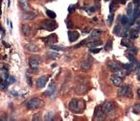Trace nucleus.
I'll list each match as a JSON object with an SVG mask.
<instances>
[{
    "instance_id": "ea45409f",
    "label": "nucleus",
    "mask_w": 140,
    "mask_h": 121,
    "mask_svg": "<svg viewBox=\"0 0 140 121\" xmlns=\"http://www.w3.org/2000/svg\"><path fill=\"white\" fill-rule=\"evenodd\" d=\"M6 81V80H5ZM8 82H9V84H13V83H14L15 82V79H14V77L13 76H10L9 78H8V80H7Z\"/></svg>"
},
{
    "instance_id": "09e8293b",
    "label": "nucleus",
    "mask_w": 140,
    "mask_h": 121,
    "mask_svg": "<svg viewBox=\"0 0 140 121\" xmlns=\"http://www.w3.org/2000/svg\"><path fill=\"white\" fill-rule=\"evenodd\" d=\"M119 1V3H121V4H126V1L127 0H118Z\"/></svg>"
},
{
    "instance_id": "9d476101",
    "label": "nucleus",
    "mask_w": 140,
    "mask_h": 121,
    "mask_svg": "<svg viewBox=\"0 0 140 121\" xmlns=\"http://www.w3.org/2000/svg\"><path fill=\"white\" fill-rule=\"evenodd\" d=\"M44 93H45V95L49 96L50 98H54V97L56 96V94H57V88H56L55 84L52 83V84L49 86V88L47 89V90H46Z\"/></svg>"
},
{
    "instance_id": "c756f323",
    "label": "nucleus",
    "mask_w": 140,
    "mask_h": 121,
    "mask_svg": "<svg viewBox=\"0 0 140 121\" xmlns=\"http://www.w3.org/2000/svg\"><path fill=\"white\" fill-rule=\"evenodd\" d=\"M10 76L8 75V72H7V70H5V69H3L2 68V70H1V78L5 81V80H8V78H9Z\"/></svg>"
},
{
    "instance_id": "58836bf2",
    "label": "nucleus",
    "mask_w": 140,
    "mask_h": 121,
    "mask_svg": "<svg viewBox=\"0 0 140 121\" xmlns=\"http://www.w3.org/2000/svg\"><path fill=\"white\" fill-rule=\"evenodd\" d=\"M26 80H27V83H28V85H29L30 87H32V81H31V76H30L29 74H27V75H26Z\"/></svg>"
},
{
    "instance_id": "6ab92c4d",
    "label": "nucleus",
    "mask_w": 140,
    "mask_h": 121,
    "mask_svg": "<svg viewBox=\"0 0 140 121\" xmlns=\"http://www.w3.org/2000/svg\"><path fill=\"white\" fill-rule=\"evenodd\" d=\"M102 44V41L101 40H88L87 42H86V46H88L89 48H92V47H97V46H99V45H101Z\"/></svg>"
},
{
    "instance_id": "dca6fc26",
    "label": "nucleus",
    "mask_w": 140,
    "mask_h": 121,
    "mask_svg": "<svg viewBox=\"0 0 140 121\" xmlns=\"http://www.w3.org/2000/svg\"><path fill=\"white\" fill-rule=\"evenodd\" d=\"M79 37H80V34L78 32H76V31H69L68 32V38H69V40L71 42L77 40L79 38Z\"/></svg>"
},
{
    "instance_id": "79ce46f5",
    "label": "nucleus",
    "mask_w": 140,
    "mask_h": 121,
    "mask_svg": "<svg viewBox=\"0 0 140 121\" xmlns=\"http://www.w3.org/2000/svg\"><path fill=\"white\" fill-rule=\"evenodd\" d=\"M65 23H66V26H67V28H71L72 26H73V23H72V21L69 20V19H66L65 20Z\"/></svg>"
},
{
    "instance_id": "412c9836",
    "label": "nucleus",
    "mask_w": 140,
    "mask_h": 121,
    "mask_svg": "<svg viewBox=\"0 0 140 121\" xmlns=\"http://www.w3.org/2000/svg\"><path fill=\"white\" fill-rule=\"evenodd\" d=\"M21 29H22L23 35H25V36H30L31 33H32V29L28 24H22Z\"/></svg>"
},
{
    "instance_id": "f704fd0d",
    "label": "nucleus",
    "mask_w": 140,
    "mask_h": 121,
    "mask_svg": "<svg viewBox=\"0 0 140 121\" xmlns=\"http://www.w3.org/2000/svg\"><path fill=\"white\" fill-rule=\"evenodd\" d=\"M78 7V4H74V5H70L69 7H68V12H69V13H73L75 10H76V8Z\"/></svg>"
},
{
    "instance_id": "f257e3e1",
    "label": "nucleus",
    "mask_w": 140,
    "mask_h": 121,
    "mask_svg": "<svg viewBox=\"0 0 140 121\" xmlns=\"http://www.w3.org/2000/svg\"><path fill=\"white\" fill-rule=\"evenodd\" d=\"M68 108L72 113L75 114H82L84 111L85 108V103L83 100H80V99H72L69 102Z\"/></svg>"
},
{
    "instance_id": "a211bd4d",
    "label": "nucleus",
    "mask_w": 140,
    "mask_h": 121,
    "mask_svg": "<svg viewBox=\"0 0 140 121\" xmlns=\"http://www.w3.org/2000/svg\"><path fill=\"white\" fill-rule=\"evenodd\" d=\"M102 31L101 30H93L92 32H91V34H90V36H89V38H87L88 40H92V38H99L101 35H102Z\"/></svg>"
},
{
    "instance_id": "aec40b11",
    "label": "nucleus",
    "mask_w": 140,
    "mask_h": 121,
    "mask_svg": "<svg viewBox=\"0 0 140 121\" xmlns=\"http://www.w3.org/2000/svg\"><path fill=\"white\" fill-rule=\"evenodd\" d=\"M119 20H120V22H121V24L123 25V26H130V17H129V15L128 16H126V15H121L120 16V18H119Z\"/></svg>"
},
{
    "instance_id": "1a4fd4ad",
    "label": "nucleus",
    "mask_w": 140,
    "mask_h": 121,
    "mask_svg": "<svg viewBox=\"0 0 140 121\" xmlns=\"http://www.w3.org/2000/svg\"><path fill=\"white\" fill-rule=\"evenodd\" d=\"M42 40L44 41L45 44H47V45L50 46V45H53V44L58 40V37H57L56 34H51V35H49L48 37L42 38Z\"/></svg>"
},
{
    "instance_id": "ddd939ff",
    "label": "nucleus",
    "mask_w": 140,
    "mask_h": 121,
    "mask_svg": "<svg viewBox=\"0 0 140 121\" xmlns=\"http://www.w3.org/2000/svg\"><path fill=\"white\" fill-rule=\"evenodd\" d=\"M110 80H111L112 84H113L114 86H116V87L120 86V85L122 84V82H123V78H122L121 76H118V75H115V74H114L113 76L110 77Z\"/></svg>"
},
{
    "instance_id": "c9c22d12",
    "label": "nucleus",
    "mask_w": 140,
    "mask_h": 121,
    "mask_svg": "<svg viewBox=\"0 0 140 121\" xmlns=\"http://www.w3.org/2000/svg\"><path fill=\"white\" fill-rule=\"evenodd\" d=\"M115 10H116V4H114L113 2H111L110 5H109V12L110 13H113Z\"/></svg>"
},
{
    "instance_id": "37998d69",
    "label": "nucleus",
    "mask_w": 140,
    "mask_h": 121,
    "mask_svg": "<svg viewBox=\"0 0 140 121\" xmlns=\"http://www.w3.org/2000/svg\"><path fill=\"white\" fill-rule=\"evenodd\" d=\"M96 11V7L95 6H91V7H89V9H88V12H90V13H93V12H95Z\"/></svg>"
},
{
    "instance_id": "f3484780",
    "label": "nucleus",
    "mask_w": 140,
    "mask_h": 121,
    "mask_svg": "<svg viewBox=\"0 0 140 121\" xmlns=\"http://www.w3.org/2000/svg\"><path fill=\"white\" fill-rule=\"evenodd\" d=\"M138 30L135 28V29H131L130 31H129V37H130V38L132 39V40H134V39H136L137 38H138Z\"/></svg>"
},
{
    "instance_id": "de8ad7c7",
    "label": "nucleus",
    "mask_w": 140,
    "mask_h": 121,
    "mask_svg": "<svg viewBox=\"0 0 140 121\" xmlns=\"http://www.w3.org/2000/svg\"><path fill=\"white\" fill-rule=\"evenodd\" d=\"M4 36H5V30L1 27V38H3V37H4Z\"/></svg>"
},
{
    "instance_id": "a878e982",
    "label": "nucleus",
    "mask_w": 140,
    "mask_h": 121,
    "mask_svg": "<svg viewBox=\"0 0 140 121\" xmlns=\"http://www.w3.org/2000/svg\"><path fill=\"white\" fill-rule=\"evenodd\" d=\"M126 57H127V59H128L131 63H133V64H139V63H138V61L134 58V55L127 54V55H126Z\"/></svg>"
},
{
    "instance_id": "2eb2a0df",
    "label": "nucleus",
    "mask_w": 140,
    "mask_h": 121,
    "mask_svg": "<svg viewBox=\"0 0 140 121\" xmlns=\"http://www.w3.org/2000/svg\"><path fill=\"white\" fill-rule=\"evenodd\" d=\"M108 68L114 73V72H117V71H120V70H122L120 67H119V65L117 64H115V63H113V62H109V63H108Z\"/></svg>"
},
{
    "instance_id": "a19ab883",
    "label": "nucleus",
    "mask_w": 140,
    "mask_h": 121,
    "mask_svg": "<svg viewBox=\"0 0 140 121\" xmlns=\"http://www.w3.org/2000/svg\"><path fill=\"white\" fill-rule=\"evenodd\" d=\"M129 51H130V52H132V53L136 54L138 50H137V48H135V47H133V46H132V47H130V48H129Z\"/></svg>"
},
{
    "instance_id": "f8f14e48",
    "label": "nucleus",
    "mask_w": 140,
    "mask_h": 121,
    "mask_svg": "<svg viewBox=\"0 0 140 121\" xmlns=\"http://www.w3.org/2000/svg\"><path fill=\"white\" fill-rule=\"evenodd\" d=\"M18 4H19L20 8L23 11H25V12L31 11V7L29 5V1L28 0H18Z\"/></svg>"
},
{
    "instance_id": "0eeeda50",
    "label": "nucleus",
    "mask_w": 140,
    "mask_h": 121,
    "mask_svg": "<svg viewBox=\"0 0 140 121\" xmlns=\"http://www.w3.org/2000/svg\"><path fill=\"white\" fill-rule=\"evenodd\" d=\"M106 116H107V115L103 111L102 107H97L95 109V112H94V119L95 120H104V119H106Z\"/></svg>"
},
{
    "instance_id": "cd10ccee",
    "label": "nucleus",
    "mask_w": 140,
    "mask_h": 121,
    "mask_svg": "<svg viewBox=\"0 0 140 121\" xmlns=\"http://www.w3.org/2000/svg\"><path fill=\"white\" fill-rule=\"evenodd\" d=\"M46 55L49 59H57V58H60L61 56L59 53H56V52H47Z\"/></svg>"
},
{
    "instance_id": "4468645a",
    "label": "nucleus",
    "mask_w": 140,
    "mask_h": 121,
    "mask_svg": "<svg viewBox=\"0 0 140 121\" xmlns=\"http://www.w3.org/2000/svg\"><path fill=\"white\" fill-rule=\"evenodd\" d=\"M37 16V13L32 12V11H29V12H26L22 14V18L23 19H26V20H32L34 18H36Z\"/></svg>"
},
{
    "instance_id": "b1692460",
    "label": "nucleus",
    "mask_w": 140,
    "mask_h": 121,
    "mask_svg": "<svg viewBox=\"0 0 140 121\" xmlns=\"http://www.w3.org/2000/svg\"><path fill=\"white\" fill-rule=\"evenodd\" d=\"M25 48H26L27 50L31 51V52H38V46L35 45V44H27V45L25 46Z\"/></svg>"
},
{
    "instance_id": "c03bdc74",
    "label": "nucleus",
    "mask_w": 140,
    "mask_h": 121,
    "mask_svg": "<svg viewBox=\"0 0 140 121\" xmlns=\"http://www.w3.org/2000/svg\"><path fill=\"white\" fill-rule=\"evenodd\" d=\"M40 118H39V115L38 114H37V115H35L34 116H33V120H39Z\"/></svg>"
},
{
    "instance_id": "393cba45",
    "label": "nucleus",
    "mask_w": 140,
    "mask_h": 121,
    "mask_svg": "<svg viewBox=\"0 0 140 121\" xmlns=\"http://www.w3.org/2000/svg\"><path fill=\"white\" fill-rule=\"evenodd\" d=\"M121 44L124 45V46H126V47H128V48H130V47L133 46V43H132L127 38H123V39H122V41H121Z\"/></svg>"
},
{
    "instance_id": "72a5a7b5",
    "label": "nucleus",
    "mask_w": 140,
    "mask_h": 121,
    "mask_svg": "<svg viewBox=\"0 0 140 121\" xmlns=\"http://www.w3.org/2000/svg\"><path fill=\"white\" fill-rule=\"evenodd\" d=\"M50 48H51L52 50H58V51H63V50L65 49V48H64L63 46H59V45H55V44L50 45Z\"/></svg>"
},
{
    "instance_id": "bb28decb",
    "label": "nucleus",
    "mask_w": 140,
    "mask_h": 121,
    "mask_svg": "<svg viewBox=\"0 0 140 121\" xmlns=\"http://www.w3.org/2000/svg\"><path fill=\"white\" fill-rule=\"evenodd\" d=\"M127 13L129 17H132L133 13H134V8H133V3H129L127 6Z\"/></svg>"
},
{
    "instance_id": "8fccbe9b",
    "label": "nucleus",
    "mask_w": 140,
    "mask_h": 121,
    "mask_svg": "<svg viewBox=\"0 0 140 121\" xmlns=\"http://www.w3.org/2000/svg\"><path fill=\"white\" fill-rule=\"evenodd\" d=\"M138 80L140 81V72H139V74H138Z\"/></svg>"
},
{
    "instance_id": "3c124183",
    "label": "nucleus",
    "mask_w": 140,
    "mask_h": 121,
    "mask_svg": "<svg viewBox=\"0 0 140 121\" xmlns=\"http://www.w3.org/2000/svg\"><path fill=\"white\" fill-rule=\"evenodd\" d=\"M105 1H108V0H105Z\"/></svg>"
},
{
    "instance_id": "2f4dec72",
    "label": "nucleus",
    "mask_w": 140,
    "mask_h": 121,
    "mask_svg": "<svg viewBox=\"0 0 140 121\" xmlns=\"http://www.w3.org/2000/svg\"><path fill=\"white\" fill-rule=\"evenodd\" d=\"M45 120H53L54 119V113L50 112V113H47L45 115V117H44Z\"/></svg>"
},
{
    "instance_id": "4be33fe9",
    "label": "nucleus",
    "mask_w": 140,
    "mask_h": 121,
    "mask_svg": "<svg viewBox=\"0 0 140 121\" xmlns=\"http://www.w3.org/2000/svg\"><path fill=\"white\" fill-rule=\"evenodd\" d=\"M135 65H136V64H134L131 63V64H122V67H123L125 70H127V71H129V72H130V71L134 70Z\"/></svg>"
},
{
    "instance_id": "9b49d317",
    "label": "nucleus",
    "mask_w": 140,
    "mask_h": 121,
    "mask_svg": "<svg viewBox=\"0 0 140 121\" xmlns=\"http://www.w3.org/2000/svg\"><path fill=\"white\" fill-rule=\"evenodd\" d=\"M48 81V76H41L37 80V87L38 89H41L43 87H45L46 83Z\"/></svg>"
},
{
    "instance_id": "49530a36",
    "label": "nucleus",
    "mask_w": 140,
    "mask_h": 121,
    "mask_svg": "<svg viewBox=\"0 0 140 121\" xmlns=\"http://www.w3.org/2000/svg\"><path fill=\"white\" fill-rule=\"evenodd\" d=\"M134 4L135 6H137V7H139L140 6V0H134Z\"/></svg>"
},
{
    "instance_id": "473e14b6",
    "label": "nucleus",
    "mask_w": 140,
    "mask_h": 121,
    "mask_svg": "<svg viewBox=\"0 0 140 121\" xmlns=\"http://www.w3.org/2000/svg\"><path fill=\"white\" fill-rule=\"evenodd\" d=\"M46 13H47V15H48L51 19H55V18H56V13H55V12L50 11V10H47V11H46Z\"/></svg>"
},
{
    "instance_id": "e433bc0d",
    "label": "nucleus",
    "mask_w": 140,
    "mask_h": 121,
    "mask_svg": "<svg viewBox=\"0 0 140 121\" xmlns=\"http://www.w3.org/2000/svg\"><path fill=\"white\" fill-rule=\"evenodd\" d=\"M113 17H114L113 13H110V14L108 15V23L109 25L112 23V21H113Z\"/></svg>"
},
{
    "instance_id": "20e7f679",
    "label": "nucleus",
    "mask_w": 140,
    "mask_h": 121,
    "mask_svg": "<svg viewBox=\"0 0 140 121\" xmlns=\"http://www.w3.org/2000/svg\"><path fill=\"white\" fill-rule=\"evenodd\" d=\"M39 64H40V58L38 56H37V55H34L29 59V65L33 70L38 71Z\"/></svg>"
},
{
    "instance_id": "a18cd8bd",
    "label": "nucleus",
    "mask_w": 140,
    "mask_h": 121,
    "mask_svg": "<svg viewBox=\"0 0 140 121\" xmlns=\"http://www.w3.org/2000/svg\"><path fill=\"white\" fill-rule=\"evenodd\" d=\"M136 29L138 31H140V17L138 18V20L136 21Z\"/></svg>"
},
{
    "instance_id": "f03ea898",
    "label": "nucleus",
    "mask_w": 140,
    "mask_h": 121,
    "mask_svg": "<svg viewBox=\"0 0 140 121\" xmlns=\"http://www.w3.org/2000/svg\"><path fill=\"white\" fill-rule=\"evenodd\" d=\"M58 27V23L56 21H53V20H49V19H44L40 22V26H39V29H44L46 31H54L56 28Z\"/></svg>"
},
{
    "instance_id": "5701e85b",
    "label": "nucleus",
    "mask_w": 140,
    "mask_h": 121,
    "mask_svg": "<svg viewBox=\"0 0 140 121\" xmlns=\"http://www.w3.org/2000/svg\"><path fill=\"white\" fill-rule=\"evenodd\" d=\"M122 32H123V30H122V26L120 24H117L113 29V34L115 36H121Z\"/></svg>"
},
{
    "instance_id": "423d86ee",
    "label": "nucleus",
    "mask_w": 140,
    "mask_h": 121,
    "mask_svg": "<svg viewBox=\"0 0 140 121\" xmlns=\"http://www.w3.org/2000/svg\"><path fill=\"white\" fill-rule=\"evenodd\" d=\"M40 103H41V101L38 98H32L26 103V107L29 110H35L40 106Z\"/></svg>"
},
{
    "instance_id": "6e6552de",
    "label": "nucleus",
    "mask_w": 140,
    "mask_h": 121,
    "mask_svg": "<svg viewBox=\"0 0 140 121\" xmlns=\"http://www.w3.org/2000/svg\"><path fill=\"white\" fill-rule=\"evenodd\" d=\"M92 64H93V59H92L91 57H87V58L84 59V60L83 61V63L81 64V68H82L83 71H86V70H88V69L91 68Z\"/></svg>"
},
{
    "instance_id": "7ed1b4c3",
    "label": "nucleus",
    "mask_w": 140,
    "mask_h": 121,
    "mask_svg": "<svg viewBox=\"0 0 140 121\" xmlns=\"http://www.w3.org/2000/svg\"><path fill=\"white\" fill-rule=\"evenodd\" d=\"M102 109H103V111L105 112V114L107 115H112L115 112L116 108H115V105H114V103L112 101H107V102H105L103 104Z\"/></svg>"
},
{
    "instance_id": "39448f33",
    "label": "nucleus",
    "mask_w": 140,
    "mask_h": 121,
    "mask_svg": "<svg viewBox=\"0 0 140 121\" xmlns=\"http://www.w3.org/2000/svg\"><path fill=\"white\" fill-rule=\"evenodd\" d=\"M132 89H131V86L130 85H124L120 88L119 91H118V95L119 96H122V97H125V96H129L131 97L132 96Z\"/></svg>"
},
{
    "instance_id": "c85d7f7f",
    "label": "nucleus",
    "mask_w": 140,
    "mask_h": 121,
    "mask_svg": "<svg viewBox=\"0 0 140 121\" xmlns=\"http://www.w3.org/2000/svg\"><path fill=\"white\" fill-rule=\"evenodd\" d=\"M111 47H112V39L109 38V39L107 41L106 45H105V50H106V51H108V50L111 49Z\"/></svg>"
},
{
    "instance_id": "7c9ffc66",
    "label": "nucleus",
    "mask_w": 140,
    "mask_h": 121,
    "mask_svg": "<svg viewBox=\"0 0 140 121\" xmlns=\"http://www.w3.org/2000/svg\"><path fill=\"white\" fill-rule=\"evenodd\" d=\"M133 112H134V114L140 115V103H138V104H136V105L134 106V108H133Z\"/></svg>"
},
{
    "instance_id": "4c0bfd02",
    "label": "nucleus",
    "mask_w": 140,
    "mask_h": 121,
    "mask_svg": "<svg viewBox=\"0 0 140 121\" xmlns=\"http://www.w3.org/2000/svg\"><path fill=\"white\" fill-rule=\"evenodd\" d=\"M89 51L91 53H93V54H97V53H99L101 51V49H99V48H89Z\"/></svg>"
}]
</instances>
